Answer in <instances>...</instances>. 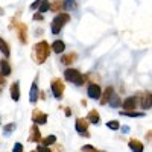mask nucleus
I'll use <instances>...</instances> for the list:
<instances>
[{"instance_id":"obj_11","label":"nucleus","mask_w":152,"mask_h":152,"mask_svg":"<svg viewBox=\"0 0 152 152\" xmlns=\"http://www.w3.org/2000/svg\"><path fill=\"white\" fill-rule=\"evenodd\" d=\"M113 93H114V88H113V87H107V88H105V91L100 94V97H99L100 104H102V105L108 104V100H110V97H111Z\"/></svg>"},{"instance_id":"obj_29","label":"nucleus","mask_w":152,"mask_h":152,"mask_svg":"<svg viewBox=\"0 0 152 152\" xmlns=\"http://www.w3.org/2000/svg\"><path fill=\"white\" fill-rule=\"evenodd\" d=\"M40 3H41V0H37V2H34V3L31 5V9H37L38 6H40Z\"/></svg>"},{"instance_id":"obj_13","label":"nucleus","mask_w":152,"mask_h":152,"mask_svg":"<svg viewBox=\"0 0 152 152\" xmlns=\"http://www.w3.org/2000/svg\"><path fill=\"white\" fill-rule=\"evenodd\" d=\"M87 120L88 123H93V125H97L100 122V116H99V113L96 110H91L90 113H88V116H87Z\"/></svg>"},{"instance_id":"obj_7","label":"nucleus","mask_w":152,"mask_h":152,"mask_svg":"<svg viewBox=\"0 0 152 152\" xmlns=\"http://www.w3.org/2000/svg\"><path fill=\"white\" fill-rule=\"evenodd\" d=\"M32 122L37 123V125H46V122H47V114L41 113L40 110H35V111L32 113Z\"/></svg>"},{"instance_id":"obj_25","label":"nucleus","mask_w":152,"mask_h":152,"mask_svg":"<svg viewBox=\"0 0 152 152\" xmlns=\"http://www.w3.org/2000/svg\"><path fill=\"white\" fill-rule=\"evenodd\" d=\"M14 129H15V123H8L5 128H3V134H5V135H9Z\"/></svg>"},{"instance_id":"obj_1","label":"nucleus","mask_w":152,"mask_h":152,"mask_svg":"<svg viewBox=\"0 0 152 152\" xmlns=\"http://www.w3.org/2000/svg\"><path fill=\"white\" fill-rule=\"evenodd\" d=\"M49 53H50V46L47 44V41H40L38 44L34 46L32 58L37 64H43V62L49 58Z\"/></svg>"},{"instance_id":"obj_32","label":"nucleus","mask_w":152,"mask_h":152,"mask_svg":"<svg viewBox=\"0 0 152 152\" xmlns=\"http://www.w3.org/2000/svg\"><path fill=\"white\" fill-rule=\"evenodd\" d=\"M3 85H5V76L0 73V87H3Z\"/></svg>"},{"instance_id":"obj_3","label":"nucleus","mask_w":152,"mask_h":152,"mask_svg":"<svg viewBox=\"0 0 152 152\" xmlns=\"http://www.w3.org/2000/svg\"><path fill=\"white\" fill-rule=\"evenodd\" d=\"M64 78L69 82H73L75 85H82L85 82V78L82 76V73L76 69H67L64 70Z\"/></svg>"},{"instance_id":"obj_9","label":"nucleus","mask_w":152,"mask_h":152,"mask_svg":"<svg viewBox=\"0 0 152 152\" xmlns=\"http://www.w3.org/2000/svg\"><path fill=\"white\" fill-rule=\"evenodd\" d=\"M137 105V96H131V97H126L125 99V102L122 104V107L125 108V111H132Z\"/></svg>"},{"instance_id":"obj_26","label":"nucleus","mask_w":152,"mask_h":152,"mask_svg":"<svg viewBox=\"0 0 152 152\" xmlns=\"http://www.w3.org/2000/svg\"><path fill=\"white\" fill-rule=\"evenodd\" d=\"M82 151H84V152H102V151H99V149L93 148L91 145H85V146H82Z\"/></svg>"},{"instance_id":"obj_6","label":"nucleus","mask_w":152,"mask_h":152,"mask_svg":"<svg viewBox=\"0 0 152 152\" xmlns=\"http://www.w3.org/2000/svg\"><path fill=\"white\" fill-rule=\"evenodd\" d=\"M87 94L90 99H94V100H99L100 94H102V90L97 84H90L88 85V90H87Z\"/></svg>"},{"instance_id":"obj_30","label":"nucleus","mask_w":152,"mask_h":152,"mask_svg":"<svg viewBox=\"0 0 152 152\" xmlns=\"http://www.w3.org/2000/svg\"><path fill=\"white\" fill-rule=\"evenodd\" d=\"M66 8H75V2H73V0H67V2H66Z\"/></svg>"},{"instance_id":"obj_4","label":"nucleus","mask_w":152,"mask_h":152,"mask_svg":"<svg viewBox=\"0 0 152 152\" xmlns=\"http://www.w3.org/2000/svg\"><path fill=\"white\" fill-rule=\"evenodd\" d=\"M50 87H52V93L56 99H61L62 94H64V84L61 82V79H53L52 84H50Z\"/></svg>"},{"instance_id":"obj_18","label":"nucleus","mask_w":152,"mask_h":152,"mask_svg":"<svg viewBox=\"0 0 152 152\" xmlns=\"http://www.w3.org/2000/svg\"><path fill=\"white\" fill-rule=\"evenodd\" d=\"M108 104L113 107V108H119L120 105H122V100H120V96L119 94H111V97H110V100H108Z\"/></svg>"},{"instance_id":"obj_35","label":"nucleus","mask_w":152,"mask_h":152,"mask_svg":"<svg viewBox=\"0 0 152 152\" xmlns=\"http://www.w3.org/2000/svg\"><path fill=\"white\" fill-rule=\"evenodd\" d=\"M146 138H148V140H151V138H152V131H149V132H148V135H146Z\"/></svg>"},{"instance_id":"obj_15","label":"nucleus","mask_w":152,"mask_h":152,"mask_svg":"<svg viewBox=\"0 0 152 152\" xmlns=\"http://www.w3.org/2000/svg\"><path fill=\"white\" fill-rule=\"evenodd\" d=\"M29 140H34V142H40V140H41V134H40V129H38L37 125H32Z\"/></svg>"},{"instance_id":"obj_22","label":"nucleus","mask_w":152,"mask_h":152,"mask_svg":"<svg viewBox=\"0 0 152 152\" xmlns=\"http://www.w3.org/2000/svg\"><path fill=\"white\" fill-rule=\"evenodd\" d=\"M41 145H44V146H50V145H53V143H56V137L55 135H47L46 138H41Z\"/></svg>"},{"instance_id":"obj_8","label":"nucleus","mask_w":152,"mask_h":152,"mask_svg":"<svg viewBox=\"0 0 152 152\" xmlns=\"http://www.w3.org/2000/svg\"><path fill=\"white\" fill-rule=\"evenodd\" d=\"M140 105H142L143 110H149L152 107V94L149 91H145L140 96Z\"/></svg>"},{"instance_id":"obj_28","label":"nucleus","mask_w":152,"mask_h":152,"mask_svg":"<svg viewBox=\"0 0 152 152\" xmlns=\"http://www.w3.org/2000/svg\"><path fill=\"white\" fill-rule=\"evenodd\" d=\"M12 152H23V145L21 143H15L12 148Z\"/></svg>"},{"instance_id":"obj_20","label":"nucleus","mask_w":152,"mask_h":152,"mask_svg":"<svg viewBox=\"0 0 152 152\" xmlns=\"http://www.w3.org/2000/svg\"><path fill=\"white\" fill-rule=\"evenodd\" d=\"M122 116H128V117H142V116H145V113L143 111H122L120 113Z\"/></svg>"},{"instance_id":"obj_27","label":"nucleus","mask_w":152,"mask_h":152,"mask_svg":"<svg viewBox=\"0 0 152 152\" xmlns=\"http://www.w3.org/2000/svg\"><path fill=\"white\" fill-rule=\"evenodd\" d=\"M37 152H52V151H50V149H49V146H44V145H40V146H38V148H37Z\"/></svg>"},{"instance_id":"obj_17","label":"nucleus","mask_w":152,"mask_h":152,"mask_svg":"<svg viewBox=\"0 0 152 152\" xmlns=\"http://www.w3.org/2000/svg\"><path fill=\"white\" fill-rule=\"evenodd\" d=\"M11 97H12V100H15V102H18V99H20L18 82H14V84L11 85Z\"/></svg>"},{"instance_id":"obj_5","label":"nucleus","mask_w":152,"mask_h":152,"mask_svg":"<svg viewBox=\"0 0 152 152\" xmlns=\"http://www.w3.org/2000/svg\"><path fill=\"white\" fill-rule=\"evenodd\" d=\"M76 131H78V134L84 135V137H90V132L88 131V120L87 119H76Z\"/></svg>"},{"instance_id":"obj_2","label":"nucleus","mask_w":152,"mask_h":152,"mask_svg":"<svg viewBox=\"0 0 152 152\" xmlns=\"http://www.w3.org/2000/svg\"><path fill=\"white\" fill-rule=\"evenodd\" d=\"M67 21H70V15L66 14V12H61V14H58L53 20H52V24H50V29H52V34L56 35L61 32V29L67 24Z\"/></svg>"},{"instance_id":"obj_14","label":"nucleus","mask_w":152,"mask_h":152,"mask_svg":"<svg viewBox=\"0 0 152 152\" xmlns=\"http://www.w3.org/2000/svg\"><path fill=\"white\" fill-rule=\"evenodd\" d=\"M50 49H52L55 53H62L66 50V44H64V41L56 40V41H53V44H52V47H50Z\"/></svg>"},{"instance_id":"obj_12","label":"nucleus","mask_w":152,"mask_h":152,"mask_svg":"<svg viewBox=\"0 0 152 152\" xmlns=\"http://www.w3.org/2000/svg\"><path fill=\"white\" fill-rule=\"evenodd\" d=\"M38 100V84H37V79H35V82L32 84V87H31V94H29V102L31 104H35Z\"/></svg>"},{"instance_id":"obj_33","label":"nucleus","mask_w":152,"mask_h":152,"mask_svg":"<svg viewBox=\"0 0 152 152\" xmlns=\"http://www.w3.org/2000/svg\"><path fill=\"white\" fill-rule=\"evenodd\" d=\"M129 131V126H122V132H128Z\"/></svg>"},{"instance_id":"obj_36","label":"nucleus","mask_w":152,"mask_h":152,"mask_svg":"<svg viewBox=\"0 0 152 152\" xmlns=\"http://www.w3.org/2000/svg\"><path fill=\"white\" fill-rule=\"evenodd\" d=\"M0 15H3V11H2V8H0Z\"/></svg>"},{"instance_id":"obj_31","label":"nucleus","mask_w":152,"mask_h":152,"mask_svg":"<svg viewBox=\"0 0 152 152\" xmlns=\"http://www.w3.org/2000/svg\"><path fill=\"white\" fill-rule=\"evenodd\" d=\"M34 20H43V14H41V12H38V14H34Z\"/></svg>"},{"instance_id":"obj_34","label":"nucleus","mask_w":152,"mask_h":152,"mask_svg":"<svg viewBox=\"0 0 152 152\" xmlns=\"http://www.w3.org/2000/svg\"><path fill=\"white\" fill-rule=\"evenodd\" d=\"M70 114H72V110L70 108H66V116H70Z\"/></svg>"},{"instance_id":"obj_37","label":"nucleus","mask_w":152,"mask_h":152,"mask_svg":"<svg viewBox=\"0 0 152 152\" xmlns=\"http://www.w3.org/2000/svg\"><path fill=\"white\" fill-rule=\"evenodd\" d=\"M31 152H37V151H31Z\"/></svg>"},{"instance_id":"obj_19","label":"nucleus","mask_w":152,"mask_h":152,"mask_svg":"<svg viewBox=\"0 0 152 152\" xmlns=\"http://www.w3.org/2000/svg\"><path fill=\"white\" fill-rule=\"evenodd\" d=\"M0 52H2L6 58L9 56V53H11V50H9V46H8V43L3 40V38H0Z\"/></svg>"},{"instance_id":"obj_24","label":"nucleus","mask_w":152,"mask_h":152,"mask_svg":"<svg viewBox=\"0 0 152 152\" xmlns=\"http://www.w3.org/2000/svg\"><path fill=\"white\" fill-rule=\"evenodd\" d=\"M107 128H110V129H113V131H119L120 123H119V120H110V122L107 123Z\"/></svg>"},{"instance_id":"obj_21","label":"nucleus","mask_w":152,"mask_h":152,"mask_svg":"<svg viewBox=\"0 0 152 152\" xmlns=\"http://www.w3.org/2000/svg\"><path fill=\"white\" fill-rule=\"evenodd\" d=\"M76 59V53H70V55H64L61 58V62L64 66H69V64H72V62Z\"/></svg>"},{"instance_id":"obj_10","label":"nucleus","mask_w":152,"mask_h":152,"mask_svg":"<svg viewBox=\"0 0 152 152\" xmlns=\"http://www.w3.org/2000/svg\"><path fill=\"white\" fill-rule=\"evenodd\" d=\"M128 146H129V149L132 152H143V149H145V145L140 140H137V138H131Z\"/></svg>"},{"instance_id":"obj_23","label":"nucleus","mask_w":152,"mask_h":152,"mask_svg":"<svg viewBox=\"0 0 152 152\" xmlns=\"http://www.w3.org/2000/svg\"><path fill=\"white\" fill-rule=\"evenodd\" d=\"M38 11H40L41 14H44V12L50 11V2H47V0H41L40 6H38Z\"/></svg>"},{"instance_id":"obj_16","label":"nucleus","mask_w":152,"mask_h":152,"mask_svg":"<svg viewBox=\"0 0 152 152\" xmlns=\"http://www.w3.org/2000/svg\"><path fill=\"white\" fill-rule=\"evenodd\" d=\"M0 73H2L3 76H9L11 75V66H9V62L6 59L0 61Z\"/></svg>"}]
</instances>
